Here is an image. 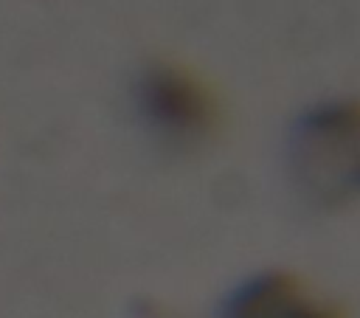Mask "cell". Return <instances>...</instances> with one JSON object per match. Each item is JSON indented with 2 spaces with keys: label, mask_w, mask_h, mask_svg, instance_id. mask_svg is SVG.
Returning a JSON list of instances; mask_svg holds the SVG:
<instances>
[{
  "label": "cell",
  "mask_w": 360,
  "mask_h": 318,
  "mask_svg": "<svg viewBox=\"0 0 360 318\" xmlns=\"http://www.w3.org/2000/svg\"><path fill=\"white\" fill-rule=\"evenodd\" d=\"M292 183L318 205L360 197V101H329L304 113L287 144Z\"/></svg>",
  "instance_id": "6da1fadb"
},
{
  "label": "cell",
  "mask_w": 360,
  "mask_h": 318,
  "mask_svg": "<svg viewBox=\"0 0 360 318\" xmlns=\"http://www.w3.org/2000/svg\"><path fill=\"white\" fill-rule=\"evenodd\" d=\"M141 118L172 144L202 141L217 124L214 93L188 70L174 65L149 68L135 87Z\"/></svg>",
  "instance_id": "7a4b0ae2"
},
{
  "label": "cell",
  "mask_w": 360,
  "mask_h": 318,
  "mask_svg": "<svg viewBox=\"0 0 360 318\" xmlns=\"http://www.w3.org/2000/svg\"><path fill=\"white\" fill-rule=\"evenodd\" d=\"M222 318H343V312L295 276L264 273L231 293Z\"/></svg>",
  "instance_id": "3957f363"
}]
</instances>
